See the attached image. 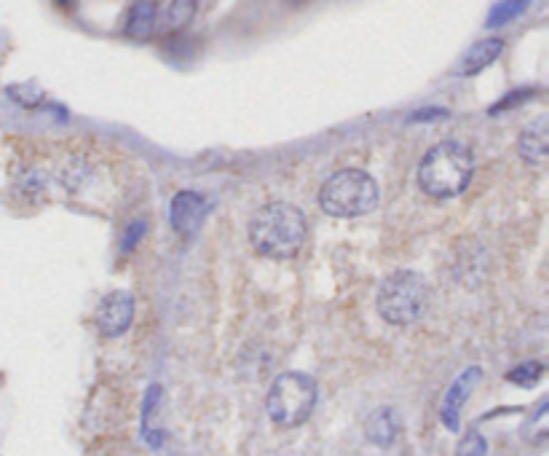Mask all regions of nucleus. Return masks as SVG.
<instances>
[{"label": "nucleus", "instance_id": "nucleus-1", "mask_svg": "<svg viewBox=\"0 0 549 456\" xmlns=\"http://www.w3.org/2000/svg\"><path fill=\"white\" fill-rule=\"evenodd\" d=\"M250 242L271 261H287L306 242V218L287 202L266 204L252 215Z\"/></svg>", "mask_w": 549, "mask_h": 456}, {"label": "nucleus", "instance_id": "nucleus-2", "mask_svg": "<svg viewBox=\"0 0 549 456\" xmlns=\"http://www.w3.org/2000/svg\"><path fill=\"white\" fill-rule=\"evenodd\" d=\"M475 172V156L458 140H445L426 153L418 167V186L434 199L464 194Z\"/></svg>", "mask_w": 549, "mask_h": 456}, {"label": "nucleus", "instance_id": "nucleus-3", "mask_svg": "<svg viewBox=\"0 0 549 456\" xmlns=\"http://www.w3.org/2000/svg\"><path fill=\"white\" fill-rule=\"evenodd\" d=\"M429 285L426 279L416 271H394L383 279V285L378 288L375 296V309L381 314V320L389 325H413L426 314L429 309Z\"/></svg>", "mask_w": 549, "mask_h": 456}, {"label": "nucleus", "instance_id": "nucleus-4", "mask_svg": "<svg viewBox=\"0 0 549 456\" xmlns=\"http://www.w3.org/2000/svg\"><path fill=\"white\" fill-rule=\"evenodd\" d=\"M381 202V191L373 175L365 169H341L325 180L319 191V204L333 218H359L373 212Z\"/></svg>", "mask_w": 549, "mask_h": 456}, {"label": "nucleus", "instance_id": "nucleus-5", "mask_svg": "<svg viewBox=\"0 0 549 456\" xmlns=\"http://www.w3.org/2000/svg\"><path fill=\"white\" fill-rule=\"evenodd\" d=\"M317 406V381L306 373L290 371L276 376L266 397V411L279 427H298L314 414Z\"/></svg>", "mask_w": 549, "mask_h": 456}, {"label": "nucleus", "instance_id": "nucleus-6", "mask_svg": "<svg viewBox=\"0 0 549 456\" xmlns=\"http://www.w3.org/2000/svg\"><path fill=\"white\" fill-rule=\"evenodd\" d=\"M134 320V298L126 290H113L102 298L94 312V325L100 330V336L118 338L124 336Z\"/></svg>", "mask_w": 549, "mask_h": 456}, {"label": "nucleus", "instance_id": "nucleus-7", "mask_svg": "<svg viewBox=\"0 0 549 456\" xmlns=\"http://www.w3.org/2000/svg\"><path fill=\"white\" fill-rule=\"evenodd\" d=\"M480 376H483L480 368H469V371L461 373V376L450 384V389L445 392V397H442L440 419L450 432H458V427H461V424H458L461 422V411H464L469 395H472L477 384H480Z\"/></svg>", "mask_w": 549, "mask_h": 456}, {"label": "nucleus", "instance_id": "nucleus-8", "mask_svg": "<svg viewBox=\"0 0 549 456\" xmlns=\"http://www.w3.org/2000/svg\"><path fill=\"white\" fill-rule=\"evenodd\" d=\"M207 218V202L196 191H180L169 204V220L177 234H196Z\"/></svg>", "mask_w": 549, "mask_h": 456}, {"label": "nucleus", "instance_id": "nucleus-9", "mask_svg": "<svg viewBox=\"0 0 549 456\" xmlns=\"http://www.w3.org/2000/svg\"><path fill=\"white\" fill-rule=\"evenodd\" d=\"M196 14V3L191 0H175V3H156V19H153V33L172 35L180 33L191 25Z\"/></svg>", "mask_w": 549, "mask_h": 456}, {"label": "nucleus", "instance_id": "nucleus-10", "mask_svg": "<svg viewBox=\"0 0 549 456\" xmlns=\"http://www.w3.org/2000/svg\"><path fill=\"white\" fill-rule=\"evenodd\" d=\"M517 153H520V159L528 161L531 167H544V164H547V153H549L547 119H536L531 127L525 129L523 135H520V143H517Z\"/></svg>", "mask_w": 549, "mask_h": 456}, {"label": "nucleus", "instance_id": "nucleus-11", "mask_svg": "<svg viewBox=\"0 0 549 456\" xmlns=\"http://www.w3.org/2000/svg\"><path fill=\"white\" fill-rule=\"evenodd\" d=\"M501 51H504V41L501 38H483V41H477L472 49L466 51L456 70L461 76H477V73H483L488 65L499 60Z\"/></svg>", "mask_w": 549, "mask_h": 456}, {"label": "nucleus", "instance_id": "nucleus-12", "mask_svg": "<svg viewBox=\"0 0 549 456\" xmlns=\"http://www.w3.org/2000/svg\"><path fill=\"white\" fill-rule=\"evenodd\" d=\"M365 435L375 446L389 448L397 440V435H400V416H397V411L389 406L375 408L373 414L367 416Z\"/></svg>", "mask_w": 549, "mask_h": 456}, {"label": "nucleus", "instance_id": "nucleus-13", "mask_svg": "<svg viewBox=\"0 0 549 456\" xmlns=\"http://www.w3.org/2000/svg\"><path fill=\"white\" fill-rule=\"evenodd\" d=\"M153 19H156V3H134L126 19V35L129 38H148L153 35Z\"/></svg>", "mask_w": 549, "mask_h": 456}, {"label": "nucleus", "instance_id": "nucleus-14", "mask_svg": "<svg viewBox=\"0 0 549 456\" xmlns=\"http://www.w3.org/2000/svg\"><path fill=\"white\" fill-rule=\"evenodd\" d=\"M523 11H528V3H523V0H517V3H496L491 9V17L485 19V27L504 25L509 19L520 17Z\"/></svg>", "mask_w": 549, "mask_h": 456}, {"label": "nucleus", "instance_id": "nucleus-15", "mask_svg": "<svg viewBox=\"0 0 549 456\" xmlns=\"http://www.w3.org/2000/svg\"><path fill=\"white\" fill-rule=\"evenodd\" d=\"M456 456H488V440L477 430H469L456 446Z\"/></svg>", "mask_w": 549, "mask_h": 456}, {"label": "nucleus", "instance_id": "nucleus-16", "mask_svg": "<svg viewBox=\"0 0 549 456\" xmlns=\"http://www.w3.org/2000/svg\"><path fill=\"white\" fill-rule=\"evenodd\" d=\"M541 373H544V368H541V363H536V360H531V363L517 365L515 371L509 373L507 379L512 381V384H517V387H533V384H536V381L541 379Z\"/></svg>", "mask_w": 549, "mask_h": 456}, {"label": "nucleus", "instance_id": "nucleus-17", "mask_svg": "<svg viewBox=\"0 0 549 456\" xmlns=\"http://www.w3.org/2000/svg\"><path fill=\"white\" fill-rule=\"evenodd\" d=\"M9 94L19 102V105H27V108H35V105H41V100H43L41 86H35V84L11 86Z\"/></svg>", "mask_w": 549, "mask_h": 456}, {"label": "nucleus", "instance_id": "nucleus-18", "mask_svg": "<svg viewBox=\"0 0 549 456\" xmlns=\"http://www.w3.org/2000/svg\"><path fill=\"white\" fill-rule=\"evenodd\" d=\"M145 228H148V226H145V220H134L132 226L126 228L124 239H121V250H124V253L134 250V245H137V242L145 237Z\"/></svg>", "mask_w": 549, "mask_h": 456}, {"label": "nucleus", "instance_id": "nucleus-19", "mask_svg": "<svg viewBox=\"0 0 549 456\" xmlns=\"http://www.w3.org/2000/svg\"><path fill=\"white\" fill-rule=\"evenodd\" d=\"M531 94H533V89H520V92L507 94V97H504L499 105H493L491 113H499V110H504V108H515V105H520V102H523V97H531Z\"/></svg>", "mask_w": 549, "mask_h": 456}, {"label": "nucleus", "instance_id": "nucleus-20", "mask_svg": "<svg viewBox=\"0 0 549 456\" xmlns=\"http://www.w3.org/2000/svg\"><path fill=\"white\" fill-rule=\"evenodd\" d=\"M448 110L445 108H421L416 113H410L408 121H434V119H445Z\"/></svg>", "mask_w": 549, "mask_h": 456}]
</instances>
